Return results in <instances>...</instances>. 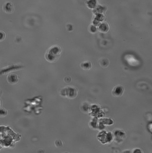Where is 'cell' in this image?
Masks as SVG:
<instances>
[{"label": "cell", "mask_w": 152, "mask_h": 153, "mask_svg": "<svg viewBox=\"0 0 152 153\" xmlns=\"http://www.w3.org/2000/svg\"><path fill=\"white\" fill-rule=\"evenodd\" d=\"M61 53V47L58 45H54L47 50L45 54V58L49 62H54L58 60Z\"/></svg>", "instance_id": "1"}, {"label": "cell", "mask_w": 152, "mask_h": 153, "mask_svg": "<svg viewBox=\"0 0 152 153\" xmlns=\"http://www.w3.org/2000/svg\"><path fill=\"white\" fill-rule=\"evenodd\" d=\"M97 138L98 140L103 144L109 143L114 140L113 133L104 130L101 131L98 134Z\"/></svg>", "instance_id": "2"}, {"label": "cell", "mask_w": 152, "mask_h": 153, "mask_svg": "<svg viewBox=\"0 0 152 153\" xmlns=\"http://www.w3.org/2000/svg\"><path fill=\"white\" fill-rule=\"evenodd\" d=\"M114 140L116 142L120 143L122 142L126 138L125 132L123 131L117 130L114 131L113 133Z\"/></svg>", "instance_id": "3"}, {"label": "cell", "mask_w": 152, "mask_h": 153, "mask_svg": "<svg viewBox=\"0 0 152 153\" xmlns=\"http://www.w3.org/2000/svg\"><path fill=\"white\" fill-rule=\"evenodd\" d=\"M124 92V89L121 85H118L114 87L112 91V94L116 97H121Z\"/></svg>", "instance_id": "4"}, {"label": "cell", "mask_w": 152, "mask_h": 153, "mask_svg": "<svg viewBox=\"0 0 152 153\" xmlns=\"http://www.w3.org/2000/svg\"><path fill=\"white\" fill-rule=\"evenodd\" d=\"M8 82L11 84L16 83L18 81V77L17 75L15 74H11L9 75L7 77Z\"/></svg>", "instance_id": "5"}, {"label": "cell", "mask_w": 152, "mask_h": 153, "mask_svg": "<svg viewBox=\"0 0 152 153\" xmlns=\"http://www.w3.org/2000/svg\"><path fill=\"white\" fill-rule=\"evenodd\" d=\"M81 67L83 70H89L91 68L92 65L90 61H85L81 63Z\"/></svg>", "instance_id": "6"}, {"label": "cell", "mask_w": 152, "mask_h": 153, "mask_svg": "<svg viewBox=\"0 0 152 153\" xmlns=\"http://www.w3.org/2000/svg\"><path fill=\"white\" fill-rule=\"evenodd\" d=\"M109 62L107 59H101L100 62V64L101 67L106 68L109 65Z\"/></svg>", "instance_id": "7"}, {"label": "cell", "mask_w": 152, "mask_h": 153, "mask_svg": "<svg viewBox=\"0 0 152 153\" xmlns=\"http://www.w3.org/2000/svg\"><path fill=\"white\" fill-rule=\"evenodd\" d=\"M5 37V34L4 32L0 31V41L4 40Z\"/></svg>", "instance_id": "8"}, {"label": "cell", "mask_w": 152, "mask_h": 153, "mask_svg": "<svg viewBox=\"0 0 152 153\" xmlns=\"http://www.w3.org/2000/svg\"><path fill=\"white\" fill-rule=\"evenodd\" d=\"M7 112L5 109L3 108H1L0 109V116H5V115H7Z\"/></svg>", "instance_id": "9"}, {"label": "cell", "mask_w": 152, "mask_h": 153, "mask_svg": "<svg viewBox=\"0 0 152 153\" xmlns=\"http://www.w3.org/2000/svg\"><path fill=\"white\" fill-rule=\"evenodd\" d=\"M132 152L133 153H142V150L140 148H136L133 149Z\"/></svg>", "instance_id": "10"}, {"label": "cell", "mask_w": 152, "mask_h": 153, "mask_svg": "<svg viewBox=\"0 0 152 153\" xmlns=\"http://www.w3.org/2000/svg\"><path fill=\"white\" fill-rule=\"evenodd\" d=\"M123 153H130V152H131L130 150H125L123 152Z\"/></svg>", "instance_id": "11"}]
</instances>
